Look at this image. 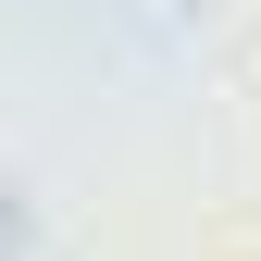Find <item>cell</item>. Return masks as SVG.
Returning <instances> with one entry per match:
<instances>
[{"instance_id": "6da1fadb", "label": "cell", "mask_w": 261, "mask_h": 261, "mask_svg": "<svg viewBox=\"0 0 261 261\" xmlns=\"http://www.w3.org/2000/svg\"><path fill=\"white\" fill-rule=\"evenodd\" d=\"M137 13H212V0H137Z\"/></svg>"}]
</instances>
